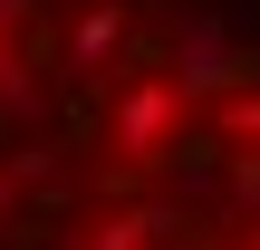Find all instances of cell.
I'll return each mask as SVG.
<instances>
[{
    "label": "cell",
    "instance_id": "1",
    "mask_svg": "<svg viewBox=\"0 0 260 250\" xmlns=\"http://www.w3.org/2000/svg\"><path fill=\"white\" fill-rule=\"evenodd\" d=\"M0 250H260V48L87 0L39 58L0 0Z\"/></svg>",
    "mask_w": 260,
    "mask_h": 250
}]
</instances>
